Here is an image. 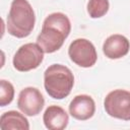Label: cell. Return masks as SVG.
Returning a JSON list of instances; mask_svg holds the SVG:
<instances>
[{
    "instance_id": "8",
    "label": "cell",
    "mask_w": 130,
    "mask_h": 130,
    "mask_svg": "<svg viewBox=\"0 0 130 130\" xmlns=\"http://www.w3.org/2000/svg\"><path fill=\"white\" fill-rule=\"evenodd\" d=\"M95 112V103L90 95L78 94L73 98L69 105V114L76 120L86 121Z\"/></svg>"
},
{
    "instance_id": "13",
    "label": "cell",
    "mask_w": 130,
    "mask_h": 130,
    "mask_svg": "<svg viewBox=\"0 0 130 130\" xmlns=\"http://www.w3.org/2000/svg\"><path fill=\"white\" fill-rule=\"evenodd\" d=\"M14 98V87L11 82L1 79L0 80V106L5 107L9 105Z\"/></svg>"
},
{
    "instance_id": "2",
    "label": "cell",
    "mask_w": 130,
    "mask_h": 130,
    "mask_svg": "<svg viewBox=\"0 0 130 130\" xmlns=\"http://www.w3.org/2000/svg\"><path fill=\"white\" fill-rule=\"evenodd\" d=\"M35 11L27 0H12L6 19V27L9 35L17 39H23L30 35L35 27Z\"/></svg>"
},
{
    "instance_id": "3",
    "label": "cell",
    "mask_w": 130,
    "mask_h": 130,
    "mask_svg": "<svg viewBox=\"0 0 130 130\" xmlns=\"http://www.w3.org/2000/svg\"><path fill=\"white\" fill-rule=\"evenodd\" d=\"M74 85L72 71L62 64L50 65L44 73V86L47 93L55 100L68 96Z\"/></svg>"
},
{
    "instance_id": "5",
    "label": "cell",
    "mask_w": 130,
    "mask_h": 130,
    "mask_svg": "<svg viewBox=\"0 0 130 130\" xmlns=\"http://www.w3.org/2000/svg\"><path fill=\"white\" fill-rule=\"evenodd\" d=\"M106 113L113 118L130 121V91L125 89H114L104 100Z\"/></svg>"
},
{
    "instance_id": "4",
    "label": "cell",
    "mask_w": 130,
    "mask_h": 130,
    "mask_svg": "<svg viewBox=\"0 0 130 130\" xmlns=\"http://www.w3.org/2000/svg\"><path fill=\"white\" fill-rule=\"evenodd\" d=\"M44 60V51L35 43H27L19 47L13 56V67L19 72H27L38 68Z\"/></svg>"
},
{
    "instance_id": "7",
    "label": "cell",
    "mask_w": 130,
    "mask_h": 130,
    "mask_svg": "<svg viewBox=\"0 0 130 130\" xmlns=\"http://www.w3.org/2000/svg\"><path fill=\"white\" fill-rule=\"evenodd\" d=\"M45 105V100L41 91L32 86L20 90L17 99V108L26 116L34 117L41 113Z\"/></svg>"
},
{
    "instance_id": "6",
    "label": "cell",
    "mask_w": 130,
    "mask_h": 130,
    "mask_svg": "<svg viewBox=\"0 0 130 130\" xmlns=\"http://www.w3.org/2000/svg\"><path fill=\"white\" fill-rule=\"evenodd\" d=\"M68 55L74 64L83 68L92 67L98 60V54L93 44L82 38L76 39L70 44Z\"/></svg>"
},
{
    "instance_id": "9",
    "label": "cell",
    "mask_w": 130,
    "mask_h": 130,
    "mask_svg": "<svg viewBox=\"0 0 130 130\" xmlns=\"http://www.w3.org/2000/svg\"><path fill=\"white\" fill-rule=\"evenodd\" d=\"M130 50L129 40L119 34L112 35L106 39L103 44V52L109 59L116 60L125 57Z\"/></svg>"
},
{
    "instance_id": "11",
    "label": "cell",
    "mask_w": 130,
    "mask_h": 130,
    "mask_svg": "<svg viewBox=\"0 0 130 130\" xmlns=\"http://www.w3.org/2000/svg\"><path fill=\"white\" fill-rule=\"evenodd\" d=\"M0 128L2 130H28L29 123L19 112L8 111L3 113L0 118Z\"/></svg>"
},
{
    "instance_id": "12",
    "label": "cell",
    "mask_w": 130,
    "mask_h": 130,
    "mask_svg": "<svg viewBox=\"0 0 130 130\" xmlns=\"http://www.w3.org/2000/svg\"><path fill=\"white\" fill-rule=\"evenodd\" d=\"M110 8L109 0H88L86 9L91 18H101L107 14Z\"/></svg>"
},
{
    "instance_id": "1",
    "label": "cell",
    "mask_w": 130,
    "mask_h": 130,
    "mask_svg": "<svg viewBox=\"0 0 130 130\" xmlns=\"http://www.w3.org/2000/svg\"><path fill=\"white\" fill-rule=\"evenodd\" d=\"M71 31V22L68 16L62 12L49 14L37 38V44L44 53L51 54L58 51L64 44Z\"/></svg>"
},
{
    "instance_id": "10",
    "label": "cell",
    "mask_w": 130,
    "mask_h": 130,
    "mask_svg": "<svg viewBox=\"0 0 130 130\" xmlns=\"http://www.w3.org/2000/svg\"><path fill=\"white\" fill-rule=\"evenodd\" d=\"M43 122L49 130H63L68 125L69 117L63 108L52 105L46 109L43 115Z\"/></svg>"
}]
</instances>
